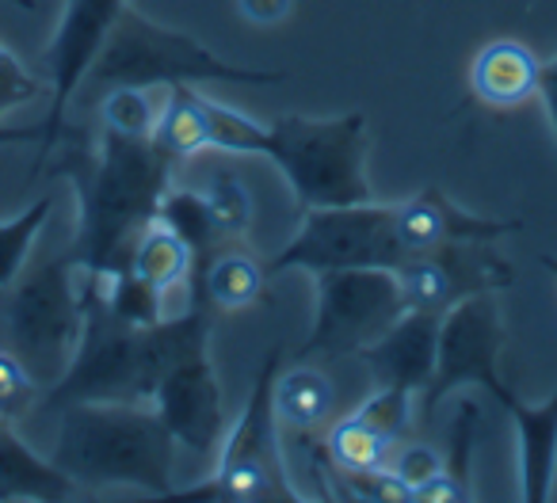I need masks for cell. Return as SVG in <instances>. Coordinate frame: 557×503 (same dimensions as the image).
Here are the masks:
<instances>
[{"label":"cell","mask_w":557,"mask_h":503,"mask_svg":"<svg viewBox=\"0 0 557 503\" xmlns=\"http://www.w3.org/2000/svg\"><path fill=\"white\" fill-rule=\"evenodd\" d=\"M92 85L115 88H172V85H283L287 73L278 70H245L214 50L202 47L195 35L176 27L153 24L134 9H123L88 70ZM85 77V80H88Z\"/></svg>","instance_id":"cell-3"},{"label":"cell","mask_w":557,"mask_h":503,"mask_svg":"<svg viewBox=\"0 0 557 503\" xmlns=\"http://www.w3.org/2000/svg\"><path fill=\"white\" fill-rule=\"evenodd\" d=\"M73 252L50 256L16 275L4 294V348L39 386H54L77 351L85 328V294Z\"/></svg>","instance_id":"cell-5"},{"label":"cell","mask_w":557,"mask_h":503,"mask_svg":"<svg viewBox=\"0 0 557 503\" xmlns=\"http://www.w3.org/2000/svg\"><path fill=\"white\" fill-rule=\"evenodd\" d=\"M149 404L164 419L172 439L191 450V454L207 457L222 447L225 401H222V386L214 378V363H210V340L180 351L164 366Z\"/></svg>","instance_id":"cell-12"},{"label":"cell","mask_w":557,"mask_h":503,"mask_svg":"<svg viewBox=\"0 0 557 503\" xmlns=\"http://www.w3.org/2000/svg\"><path fill=\"white\" fill-rule=\"evenodd\" d=\"M157 222H164L195 256V272L207 264L210 256H218L230 240L222 237V229L210 217V206L202 199V191H164L161 206H157Z\"/></svg>","instance_id":"cell-22"},{"label":"cell","mask_w":557,"mask_h":503,"mask_svg":"<svg viewBox=\"0 0 557 503\" xmlns=\"http://www.w3.org/2000/svg\"><path fill=\"white\" fill-rule=\"evenodd\" d=\"M435 343H440V317L405 310L379 340L359 351V359L367 363L379 386L424 393L435 374Z\"/></svg>","instance_id":"cell-14"},{"label":"cell","mask_w":557,"mask_h":503,"mask_svg":"<svg viewBox=\"0 0 557 503\" xmlns=\"http://www.w3.org/2000/svg\"><path fill=\"white\" fill-rule=\"evenodd\" d=\"M409 397H412V393H405V389H386V386H379V393L367 397V401L356 408V416H359V419H367V424H371L374 431L386 435V439L397 447V442H401L405 435H409V427H412Z\"/></svg>","instance_id":"cell-29"},{"label":"cell","mask_w":557,"mask_h":503,"mask_svg":"<svg viewBox=\"0 0 557 503\" xmlns=\"http://www.w3.org/2000/svg\"><path fill=\"white\" fill-rule=\"evenodd\" d=\"M240 4V16L256 27H271L278 20H287L290 9H295V0H237Z\"/></svg>","instance_id":"cell-35"},{"label":"cell","mask_w":557,"mask_h":503,"mask_svg":"<svg viewBox=\"0 0 557 503\" xmlns=\"http://www.w3.org/2000/svg\"><path fill=\"white\" fill-rule=\"evenodd\" d=\"M341 492L351 495V500H386V503H401L412 500V488L397 477L389 465H379V469H348L341 473Z\"/></svg>","instance_id":"cell-32"},{"label":"cell","mask_w":557,"mask_h":503,"mask_svg":"<svg viewBox=\"0 0 557 503\" xmlns=\"http://www.w3.org/2000/svg\"><path fill=\"white\" fill-rule=\"evenodd\" d=\"M539 96H542V108H546L549 126H554V138H557V58L539 70Z\"/></svg>","instance_id":"cell-36"},{"label":"cell","mask_w":557,"mask_h":503,"mask_svg":"<svg viewBox=\"0 0 557 503\" xmlns=\"http://www.w3.org/2000/svg\"><path fill=\"white\" fill-rule=\"evenodd\" d=\"M394 275L401 282L405 310L435 313V317L473 294H500L516 279L493 240H455V244L412 252Z\"/></svg>","instance_id":"cell-10"},{"label":"cell","mask_w":557,"mask_h":503,"mask_svg":"<svg viewBox=\"0 0 557 503\" xmlns=\"http://www.w3.org/2000/svg\"><path fill=\"white\" fill-rule=\"evenodd\" d=\"M172 156L153 146V138H126V134H100L96 149H73L58 161L77 191V240L73 260L81 275H108L126 264L131 244L157 217L164 191H169Z\"/></svg>","instance_id":"cell-1"},{"label":"cell","mask_w":557,"mask_h":503,"mask_svg":"<svg viewBox=\"0 0 557 503\" xmlns=\"http://www.w3.org/2000/svg\"><path fill=\"white\" fill-rule=\"evenodd\" d=\"M542 264H546V267H549V272H554V275H557V260H554V256H546V260H542Z\"/></svg>","instance_id":"cell-38"},{"label":"cell","mask_w":557,"mask_h":503,"mask_svg":"<svg viewBox=\"0 0 557 503\" xmlns=\"http://www.w3.org/2000/svg\"><path fill=\"white\" fill-rule=\"evenodd\" d=\"M523 229V222H500V217H481L455 206L447 191L424 187L405 202H394V232L405 252H428V248L455 244V240H504Z\"/></svg>","instance_id":"cell-13"},{"label":"cell","mask_w":557,"mask_h":503,"mask_svg":"<svg viewBox=\"0 0 557 503\" xmlns=\"http://www.w3.org/2000/svg\"><path fill=\"white\" fill-rule=\"evenodd\" d=\"M77 485L39 457L12 424H0V500H73Z\"/></svg>","instance_id":"cell-17"},{"label":"cell","mask_w":557,"mask_h":503,"mask_svg":"<svg viewBox=\"0 0 557 503\" xmlns=\"http://www.w3.org/2000/svg\"><path fill=\"white\" fill-rule=\"evenodd\" d=\"M50 210H54V199L42 194V199H35L27 210H20L16 217L0 222V294H4V290L16 282V275L24 272L35 237H39L42 225L50 222Z\"/></svg>","instance_id":"cell-25"},{"label":"cell","mask_w":557,"mask_h":503,"mask_svg":"<svg viewBox=\"0 0 557 503\" xmlns=\"http://www.w3.org/2000/svg\"><path fill=\"white\" fill-rule=\"evenodd\" d=\"M283 351L271 348L263 366L256 370V381L248 389V401L240 408L237 424L222 435V454L210 473V480L195 488H176V500H298L287 469H283V450L275 435V404H271V386H275Z\"/></svg>","instance_id":"cell-6"},{"label":"cell","mask_w":557,"mask_h":503,"mask_svg":"<svg viewBox=\"0 0 557 503\" xmlns=\"http://www.w3.org/2000/svg\"><path fill=\"white\" fill-rule=\"evenodd\" d=\"M35 401L39 381L9 348H0V424H16L20 416H27V408H35Z\"/></svg>","instance_id":"cell-31"},{"label":"cell","mask_w":557,"mask_h":503,"mask_svg":"<svg viewBox=\"0 0 557 503\" xmlns=\"http://www.w3.org/2000/svg\"><path fill=\"white\" fill-rule=\"evenodd\" d=\"M35 96H42V80L35 73H27L9 47H0V118L32 103Z\"/></svg>","instance_id":"cell-33"},{"label":"cell","mask_w":557,"mask_h":503,"mask_svg":"<svg viewBox=\"0 0 557 503\" xmlns=\"http://www.w3.org/2000/svg\"><path fill=\"white\" fill-rule=\"evenodd\" d=\"M271 164L295 191L298 206H356L371 202L367 179V115L348 111L336 118L283 115L268 126Z\"/></svg>","instance_id":"cell-4"},{"label":"cell","mask_w":557,"mask_h":503,"mask_svg":"<svg viewBox=\"0 0 557 503\" xmlns=\"http://www.w3.org/2000/svg\"><path fill=\"white\" fill-rule=\"evenodd\" d=\"M207 118H210V149H222V153H237V156H263V149H268V126H260L245 111L218 100H207Z\"/></svg>","instance_id":"cell-26"},{"label":"cell","mask_w":557,"mask_h":503,"mask_svg":"<svg viewBox=\"0 0 557 503\" xmlns=\"http://www.w3.org/2000/svg\"><path fill=\"white\" fill-rule=\"evenodd\" d=\"M164 92H169V103L153 123V146L172 161H187V156L210 149L207 96L195 92V85H172Z\"/></svg>","instance_id":"cell-20"},{"label":"cell","mask_w":557,"mask_h":503,"mask_svg":"<svg viewBox=\"0 0 557 503\" xmlns=\"http://www.w3.org/2000/svg\"><path fill=\"white\" fill-rule=\"evenodd\" d=\"M12 4H16V9H24V12L35 9V0H12Z\"/></svg>","instance_id":"cell-37"},{"label":"cell","mask_w":557,"mask_h":503,"mask_svg":"<svg viewBox=\"0 0 557 503\" xmlns=\"http://www.w3.org/2000/svg\"><path fill=\"white\" fill-rule=\"evenodd\" d=\"M271 404H275V419L298 427V431H310V427L325 424L333 416L336 389L318 366L298 363L290 370L278 366L275 386H271Z\"/></svg>","instance_id":"cell-19"},{"label":"cell","mask_w":557,"mask_h":503,"mask_svg":"<svg viewBox=\"0 0 557 503\" xmlns=\"http://www.w3.org/2000/svg\"><path fill=\"white\" fill-rule=\"evenodd\" d=\"M409 260L394 232V206L356 202V206H313L306 210L295 240L268 260V275L283 272H336V267H397Z\"/></svg>","instance_id":"cell-7"},{"label":"cell","mask_w":557,"mask_h":503,"mask_svg":"<svg viewBox=\"0 0 557 503\" xmlns=\"http://www.w3.org/2000/svg\"><path fill=\"white\" fill-rule=\"evenodd\" d=\"M478 424L481 408L473 401H462L447 427V462H443V473L450 480H458L462 488H470V457L473 447H478Z\"/></svg>","instance_id":"cell-30"},{"label":"cell","mask_w":557,"mask_h":503,"mask_svg":"<svg viewBox=\"0 0 557 503\" xmlns=\"http://www.w3.org/2000/svg\"><path fill=\"white\" fill-rule=\"evenodd\" d=\"M519 439V495L523 500H549L557 473V389L546 404H527L516 393L504 397Z\"/></svg>","instance_id":"cell-15"},{"label":"cell","mask_w":557,"mask_h":503,"mask_svg":"<svg viewBox=\"0 0 557 503\" xmlns=\"http://www.w3.org/2000/svg\"><path fill=\"white\" fill-rule=\"evenodd\" d=\"M126 264H131V272L141 275L149 287L161 290V294H164V290H172V287H180V282L195 272L191 248H187L184 240L169 229V225L157 222V217L138 232V237H134Z\"/></svg>","instance_id":"cell-21"},{"label":"cell","mask_w":557,"mask_h":503,"mask_svg":"<svg viewBox=\"0 0 557 503\" xmlns=\"http://www.w3.org/2000/svg\"><path fill=\"white\" fill-rule=\"evenodd\" d=\"M542 62L516 39H496L481 47L470 65V92L485 108H519L539 96Z\"/></svg>","instance_id":"cell-16"},{"label":"cell","mask_w":557,"mask_h":503,"mask_svg":"<svg viewBox=\"0 0 557 503\" xmlns=\"http://www.w3.org/2000/svg\"><path fill=\"white\" fill-rule=\"evenodd\" d=\"M405 313L401 282L386 267L318 272V310L302 343V359L359 355Z\"/></svg>","instance_id":"cell-8"},{"label":"cell","mask_w":557,"mask_h":503,"mask_svg":"<svg viewBox=\"0 0 557 503\" xmlns=\"http://www.w3.org/2000/svg\"><path fill=\"white\" fill-rule=\"evenodd\" d=\"M389 469H394L409 488H417L443 469V457L435 454L428 442H409V447H401L397 454H389Z\"/></svg>","instance_id":"cell-34"},{"label":"cell","mask_w":557,"mask_h":503,"mask_svg":"<svg viewBox=\"0 0 557 503\" xmlns=\"http://www.w3.org/2000/svg\"><path fill=\"white\" fill-rule=\"evenodd\" d=\"M195 298H202L214 313L260 305L268 302V267L256 264L248 252L225 244L195 272Z\"/></svg>","instance_id":"cell-18"},{"label":"cell","mask_w":557,"mask_h":503,"mask_svg":"<svg viewBox=\"0 0 557 503\" xmlns=\"http://www.w3.org/2000/svg\"><path fill=\"white\" fill-rule=\"evenodd\" d=\"M58 419V442L50 462L77 488L131 485L149 495H172L176 439L138 401H77L65 404Z\"/></svg>","instance_id":"cell-2"},{"label":"cell","mask_w":557,"mask_h":503,"mask_svg":"<svg viewBox=\"0 0 557 503\" xmlns=\"http://www.w3.org/2000/svg\"><path fill=\"white\" fill-rule=\"evenodd\" d=\"M389 454H394V442H389L386 435L374 431L367 419H359L356 412L336 419L333 431H329V439H325V457L336 473L379 469V465H389Z\"/></svg>","instance_id":"cell-23"},{"label":"cell","mask_w":557,"mask_h":503,"mask_svg":"<svg viewBox=\"0 0 557 503\" xmlns=\"http://www.w3.org/2000/svg\"><path fill=\"white\" fill-rule=\"evenodd\" d=\"M100 115H103V130L126 134V138H153L157 108L149 100V88H131V85L108 88V96L100 103Z\"/></svg>","instance_id":"cell-27"},{"label":"cell","mask_w":557,"mask_h":503,"mask_svg":"<svg viewBox=\"0 0 557 503\" xmlns=\"http://www.w3.org/2000/svg\"><path fill=\"white\" fill-rule=\"evenodd\" d=\"M100 294L108 310L131 328H153L157 320H164V294L149 287L141 275H134L131 264H119L115 272L100 275Z\"/></svg>","instance_id":"cell-24"},{"label":"cell","mask_w":557,"mask_h":503,"mask_svg":"<svg viewBox=\"0 0 557 503\" xmlns=\"http://www.w3.org/2000/svg\"><path fill=\"white\" fill-rule=\"evenodd\" d=\"M504 320L496 294H473L440 317V343H435V374L424 389V416L440 408L443 397L455 389L481 386L504 401L511 393L500 381Z\"/></svg>","instance_id":"cell-9"},{"label":"cell","mask_w":557,"mask_h":503,"mask_svg":"<svg viewBox=\"0 0 557 503\" xmlns=\"http://www.w3.org/2000/svg\"><path fill=\"white\" fill-rule=\"evenodd\" d=\"M126 9V0H65L62 24L54 32V42L47 50L50 65V115L42 118V141H39V164L58 149L65 138V111H70L73 96L81 92L88 70H92L96 54H100L103 39H108L111 24L119 12Z\"/></svg>","instance_id":"cell-11"},{"label":"cell","mask_w":557,"mask_h":503,"mask_svg":"<svg viewBox=\"0 0 557 503\" xmlns=\"http://www.w3.org/2000/svg\"><path fill=\"white\" fill-rule=\"evenodd\" d=\"M202 199H207L210 217H214V225L222 229L225 240L248 232V225H252V194H248V187L240 184L233 172L218 168L214 176H210Z\"/></svg>","instance_id":"cell-28"}]
</instances>
